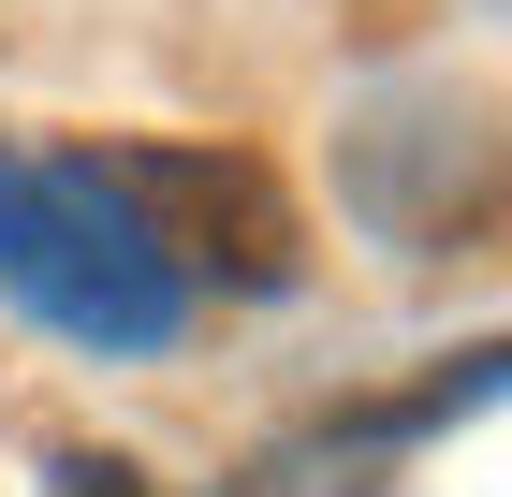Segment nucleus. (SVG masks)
<instances>
[{"label":"nucleus","instance_id":"obj_1","mask_svg":"<svg viewBox=\"0 0 512 497\" xmlns=\"http://www.w3.org/2000/svg\"><path fill=\"white\" fill-rule=\"evenodd\" d=\"M0 293L30 307L44 337L118 351V366L191 337V278L161 264L147 220L103 191V161H0Z\"/></svg>","mask_w":512,"mask_h":497},{"label":"nucleus","instance_id":"obj_2","mask_svg":"<svg viewBox=\"0 0 512 497\" xmlns=\"http://www.w3.org/2000/svg\"><path fill=\"white\" fill-rule=\"evenodd\" d=\"M103 191L147 220V249L176 278H235V293L293 278V205L249 147H103Z\"/></svg>","mask_w":512,"mask_h":497},{"label":"nucleus","instance_id":"obj_3","mask_svg":"<svg viewBox=\"0 0 512 497\" xmlns=\"http://www.w3.org/2000/svg\"><path fill=\"white\" fill-rule=\"evenodd\" d=\"M44 497H161V483H147L132 454H59V468H44Z\"/></svg>","mask_w":512,"mask_h":497}]
</instances>
